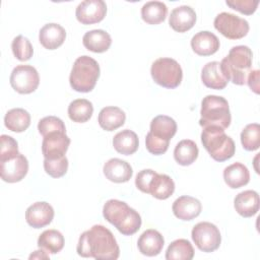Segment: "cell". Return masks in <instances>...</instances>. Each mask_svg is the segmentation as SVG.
<instances>
[{
  "mask_svg": "<svg viewBox=\"0 0 260 260\" xmlns=\"http://www.w3.org/2000/svg\"><path fill=\"white\" fill-rule=\"evenodd\" d=\"M172 209L175 216L179 219L192 220L200 214L202 205L198 199L192 196L184 195L174 201Z\"/></svg>",
  "mask_w": 260,
  "mask_h": 260,
  "instance_id": "obj_16",
  "label": "cell"
},
{
  "mask_svg": "<svg viewBox=\"0 0 260 260\" xmlns=\"http://www.w3.org/2000/svg\"><path fill=\"white\" fill-rule=\"evenodd\" d=\"M194 257V249L191 243L185 239H178L172 242L167 251V260H191Z\"/></svg>",
  "mask_w": 260,
  "mask_h": 260,
  "instance_id": "obj_34",
  "label": "cell"
},
{
  "mask_svg": "<svg viewBox=\"0 0 260 260\" xmlns=\"http://www.w3.org/2000/svg\"><path fill=\"white\" fill-rule=\"evenodd\" d=\"M70 138L65 132H53L44 136L42 152L46 159H56L65 156L69 147Z\"/></svg>",
  "mask_w": 260,
  "mask_h": 260,
  "instance_id": "obj_13",
  "label": "cell"
},
{
  "mask_svg": "<svg viewBox=\"0 0 260 260\" xmlns=\"http://www.w3.org/2000/svg\"><path fill=\"white\" fill-rule=\"evenodd\" d=\"M44 169L49 176L53 178H60L64 176L68 170V159L66 156L56 159L44 158Z\"/></svg>",
  "mask_w": 260,
  "mask_h": 260,
  "instance_id": "obj_38",
  "label": "cell"
},
{
  "mask_svg": "<svg viewBox=\"0 0 260 260\" xmlns=\"http://www.w3.org/2000/svg\"><path fill=\"white\" fill-rule=\"evenodd\" d=\"M64 237L57 230L44 231L38 239V247L51 254H57L64 247Z\"/></svg>",
  "mask_w": 260,
  "mask_h": 260,
  "instance_id": "obj_31",
  "label": "cell"
},
{
  "mask_svg": "<svg viewBox=\"0 0 260 260\" xmlns=\"http://www.w3.org/2000/svg\"><path fill=\"white\" fill-rule=\"evenodd\" d=\"M241 142L248 151H253L260 146V126L257 123L248 124L241 133Z\"/></svg>",
  "mask_w": 260,
  "mask_h": 260,
  "instance_id": "obj_35",
  "label": "cell"
},
{
  "mask_svg": "<svg viewBox=\"0 0 260 260\" xmlns=\"http://www.w3.org/2000/svg\"><path fill=\"white\" fill-rule=\"evenodd\" d=\"M5 127L13 132H23L30 125L29 113L21 108L9 110L4 117Z\"/></svg>",
  "mask_w": 260,
  "mask_h": 260,
  "instance_id": "obj_29",
  "label": "cell"
},
{
  "mask_svg": "<svg viewBox=\"0 0 260 260\" xmlns=\"http://www.w3.org/2000/svg\"><path fill=\"white\" fill-rule=\"evenodd\" d=\"M12 88L22 94L34 92L40 83V76L37 69L30 65H17L10 75Z\"/></svg>",
  "mask_w": 260,
  "mask_h": 260,
  "instance_id": "obj_10",
  "label": "cell"
},
{
  "mask_svg": "<svg viewBox=\"0 0 260 260\" xmlns=\"http://www.w3.org/2000/svg\"><path fill=\"white\" fill-rule=\"evenodd\" d=\"M200 115L199 125L202 128L217 126L225 129L230 126L232 120L228 101L222 96L214 94H208L203 98Z\"/></svg>",
  "mask_w": 260,
  "mask_h": 260,
  "instance_id": "obj_6",
  "label": "cell"
},
{
  "mask_svg": "<svg viewBox=\"0 0 260 260\" xmlns=\"http://www.w3.org/2000/svg\"><path fill=\"white\" fill-rule=\"evenodd\" d=\"M82 43L88 51L103 53L109 50L112 44V38L104 29H92L84 34Z\"/></svg>",
  "mask_w": 260,
  "mask_h": 260,
  "instance_id": "obj_24",
  "label": "cell"
},
{
  "mask_svg": "<svg viewBox=\"0 0 260 260\" xmlns=\"http://www.w3.org/2000/svg\"><path fill=\"white\" fill-rule=\"evenodd\" d=\"M53 218L54 209L45 201L32 203L25 211L26 222L34 229H41L48 225Z\"/></svg>",
  "mask_w": 260,
  "mask_h": 260,
  "instance_id": "obj_14",
  "label": "cell"
},
{
  "mask_svg": "<svg viewBox=\"0 0 260 260\" xmlns=\"http://www.w3.org/2000/svg\"><path fill=\"white\" fill-rule=\"evenodd\" d=\"M139 140L136 133L132 130L125 129L118 132L113 138V146L121 154L130 155L138 149Z\"/></svg>",
  "mask_w": 260,
  "mask_h": 260,
  "instance_id": "obj_27",
  "label": "cell"
},
{
  "mask_svg": "<svg viewBox=\"0 0 260 260\" xmlns=\"http://www.w3.org/2000/svg\"><path fill=\"white\" fill-rule=\"evenodd\" d=\"M198 147L193 140H181L174 149V158L181 166H190L198 157Z\"/></svg>",
  "mask_w": 260,
  "mask_h": 260,
  "instance_id": "obj_30",
  "label": "cell"
},
{
  "mask_svg": "<svg viewBox=\"0 0 260 260\" xmlns=\"http://www.w3.org/2000/svg\"><path fill=\"white\" fill-rule=\"evenodd\" d=\"M76 251L81 257L104 260H115L120 255L114 235L102 224H94L80 235Z\"/></svg>",
  "mask_w": 260,
  "mask_h": 260,
  "instance_id": "obj_1",
  "label": "cell"
},
{
  "mask_svg": "<svg viewBox=\"0 0 260 260\" xmlns=\"http://www.w3.org/2000/svg\"><path fill=\"white\" fill-rule=\"evenodd\" d=\"M195 22L196 13L192 7L187 5H181L174 8L169 18L170 26L178 32H185L191 29Z\"/></svg>",
  "mask_w": 260,
  "mask_h": 260,
  "instance_id": "obj_15",
  "label": "cell"
},
{
  "mask_svg": "<svg viewBox=\"0 0 260 260\" xmlns=\"http://www.w3.org/2000/svg\"><path fill=\"white\" fill-rule=\"evenodd\" d=\"M169 144L170 142L167 141H162L160 139L155 138L150 132H148L146 134L145 137V145H146V149L154 155H159V154H164L168 148H169Z\"/></svg>",
  "mask_w": 260,
  "mask_h": 260,
  "instance_id": "obj_41",
  "label": "cell"
},
{
  "mask_svg": "<svg viewBox=\"0 0 260 260\" xmlns=\"http://www.w3.org/2000/svg\"><path fill=\"white\" fill-rule=\"evenodd\" d=\"M100 77V65L89 56H80L73 63L69 82L71 87L78 92L91 91Z\"/></svg>",
  "mask_w": 260,
  "mask_h": 260,
  "instance_id": "obj_5",
  "label": "cell"
},
{
  "mask_svg": "<svg viewBox=\"0 0 260 260\" xmlns=\"http://www.w3.org/2000/svg\"><path fill=\"white\" fill-rule=\"evenodd\" d=\"M225 3L231 8L243 14L251 15L256 11L259 1L258 0H226Z\"/></svg>",
  "mask_w": 260,
  "mask_h": 260,
  "instance_id": "obj_40",
  "label": "cell"
},
{
  "mask_svg": "<svg viewBox=\"0 0 260 260\" xmlns=\"http://www.w3.org/2000/svg\"><path fill=\"white\" fill-rule=\"evenodd\" d=\"M164 244H165V240L161 234L156 230H152V229L144 231L140 235L137 242L139 252L149 257L158 255L162 250Z\"/></svg>",
  "mask_w": 260,
  "mask_h": 260,
  "instance_id": "obj_18",
  "label": "cell"
},
{
  "mask_svg": "<svg viewBox=\"0 0 260 260\" xmlns=\"http://www.w3.org/2000/svg\"><path fill=\"white\" fill-rule=\"evenodd\" d=\"M0 160L10 158L19 153L17 141L13 137L3 134L0 137Z\"/></svg>",
  "mask_w": 260,
  "mask_h": 260,
  "instance_id": "obj_39",
  "label": "cell"
},
{
  "mask_svg": "<svg viewBox=\"0 0 260 260\" xmlns=\"http://www.w3.org/2000/svg\"><path fill=\"white\" fill-rule=\"evenodd\" d=\"M253 53L248 46L240 45L233 47L229 55L222 59L220 66L229 81L234 84L243 85L252 70Z\"/></svg>",
  "mask_w": 260,
  "mask_h": 260,
  "instance_id": "obj_3",
  "label": "cell"
},
{
  "mask_svg": "<svg viewBox=\"0 0 260 260\" xmlns=\"http://www.w3.org/2000/svg\"><path fill=\"white\" fill-rule=\"evenodd\" d=\"M175 191L173 179L166 174H155L149 184V194L159 200L168 199Z\"/></svg>",
  "mask_w": 260,
  "mask_h": 260,
  "instance_id": "obj_28",
  "label": "cell"
},
{
  "mask_svg": "<svg viewBox=\"0 0 260 260\" xmlns=\"http://www.w3.org/2000/svg\"><path fill=\"white\" fill-rule=\"evenodd\" d=\"M201 142L209 155L216 161H224L233 157L236 151L234 140L228 136L224 129L217 126L204 127Z\"/></svg>",
  "mask_w": 260,
  "mask_h": 260,
  "instance_id": "obj_4",
  "label": "cell"
},
{
  "mask_svg": "<svg viewBox=\"0 0 260 260\" xmlns=\"http://www.w3.org/2000/svg\"><path fill=\"white\" fill-rule=\"evenodd\" d=\"M38 130L40 134L43 135V137L53 132L66 133V127L64 122L60 118L55 116H47L41 119L38 124Z\"/></svg>",
  "mask_w": 260,
  "mask_h": 260,
  "instance_id": "obj_37",
  "label": "cell"
},
{
  "mask_svg": "<svg viewBox=\"0 0 260 260\" xmlns=\"http://www.w3.org/2000/svg\"><path fill=\"white\" fill-rule=\"evenodd\" d=\"M213 24L216 30L230 40L242 39L249 31L248 21L230 12H221L217 14Z\"/></svg>",
  "mask_w": 260,
  "mask_h": 260,
  "instance_id": "obj_9",
  "label": "cell"
},
{
  "mask_svg": "<svg viewBox=\"0 0 260 260\" xmlns=\"http://www.w3.org/2000/svg\"><path fill=\"white\" fill-rule=\"evenodd\" d=\"M234 206L243 217H251L259 210V195L254 190L243 191L235 197Z\"/></svg>",
  "mask_w": 260,
  "mask_h": 260,
  "instance_id": "obj_22",
  "label": "cell"
},
{
  "mask_svg": "<svg viewBox=\"0 0 260 260\" xmlns=\"http://www.w3.org/2000/svg\"><path fill=\"white\" fill-rule=\"evenodd\" d=\"M46 253L47 252L43 249L35 251L32 254L29 255V259H49V255Z\"/></svg>",
  "mask_w": 260,
  "mask_h": 260,
  "instance_id": "obj_44",
  "label": "cell"
},
{
  "mask_svg": "<svg viewBox=\"0 0 260 260\" xmlns=\"http://www.w3.org/2000/svg\"><path fill=\"white\" fill-rule=\"evenodd\" d=\"M155 174L156 172L150 169L140 171L136 175V179H135L136 187L143 193H149V184L152 178L155 176Z\"/></svg>",
  "mask_w": 260,
  "mask_h": 260,
  "instance_id": "obj_42",
  "label": "cell"
},
{
  "mask_svg": "<svg viewBox=\"0 0 260 260\" xmlns=\"http://www.w3.org/2000/svg\"><path fill=\"white\" fill-rule=\"evenodd\" d=\"M107 13V5L103 0H85L76 7L75 15L82 24H92L102 21Z\"/></svg>",
  "mask_w": 260,
  "mask_h": 260,
  "instance_id": "obj_12",
  "label": "cell"
},
{
  "mask_svg": "<svg viewBox=\"0 0 260 260\" xmlns=\"http://www.w3.org/2000/svg\"><path fill=\"white\" fill-rule=\"evenodd\" d=\"M103 215L124 236L135 234L141 226L139 213L124 201L108 200L103 207Z\"/></svg>",
  "mask_w": 260,
  "mask_h": 260,
  "instance_id": "obj_2",
  "label": "cell"
},
{
  "mask_svg": "<svg viewBox=\"0 0 260 260\" xmlns=\"http://www.w3.org/2000/svg\"><path fill=\"white\" fill-rule=\"evenodd\" d=\"M259 74H260V71L258 69L251 70L247 78V83L249 87L257 94L259 93Z\"/></svg>",
  "mask_w": 260,
  "mask_h": 260,
  "instance_id": "obj_43",
  "label": "cell"
},
{
  "mask_svg": "<svg viewBox=\"0 0 260 260\" xmlns=\"http://www.w3.org/2000/svg\"><path fill=\"white\" fill-rule=\"evenodd\" d=\"M126 120L125 113L118 107H105L101 110L98 122L106 131H114L124 125Z\"/></svg>",
  "mask_w": 260,
  "mask_h": 260,
  "instance_id": "obj_25",
  "label": "cell"
},
{
  "mask_svg": "<svg viewBox=\"0 0 260 260\" xmlns=\"http://www.w3.org/2000/svg\"><path fill=\"white\" fill-rule=\"evenodd\" d=\"M13 55L19 61H27L32 57L34 49L29 40L21 35L15 37L11 43Z\"/></svg>",
  "mask_w": 260,
  "mask_h": 260,
  "instance_id": "obj_36",
  "label": "cell"
},
{
  "mask_svg": "<svg viewBox=\"0 0 260 260\" xmlns=\"http://www.w3.org/2000/svg\"><path fill=\"white\" fill-rule=\"evenodd\" d=\"M28 171L27 158L21 154L0 160V173L3 181L8 183H16L21 181Z\"/></svg>",
  "mask_w": 260,
  "mask_h": 260,
  "instance_id": "obj_11",
  "label": "cell"
},
{
  "mask_svg": "<svg viewBox=\"0 0 260 260\" xmlns=\"http://www.w3.org/2000/svg\"><path fill=\"white\" fill-rule=\"evenodd\" d=\"M66 31L58 23H47L39 32V41L42 46L48 50L59 48L65 41Z\"/></svg>",
  "mask_w": 260,
  "mask_h": 260,
  "instance_id": "obj_21",
  "label": "cell"
},
{
  "mask_svg": "<svg viewBox=\"0 0 260 260\" xmlns=\"http://www.w3.org/2000/svg\"><path fill=\"white\" fill-rule=\"evenodd\" d=\"M103 171L106 178L114 183L128 182L133 175L131 166L127 161L116 157L109 159L104 165Z\"/></svg>",
  "mask_w": 260,
  "mask_h": 260,
  "instance_id": "obj_17",
  "label": "cell"
},
{
  "mask_svg": "<svg viewBox=\"0 0 260 260\" xmlns=\"http://www.w3.org/2000/svg\"><path fill=\"white\" fill-rule=\"evenodd\" d=\"M201 80L206 87L211 89H223L229 82L220 63L217 61L208 62L204 65L201 71Z\"/></svg>",
  "mask_w": 260,
  "mask_h": 260,
  "instance_id": "obj_19",
  "label": "cell"
},
{
  "mask_svg": "<svg viewBox=\"0 0 260 260\" xmlns=\"http://www.w3.org/2000/svg\"><path fill=\"white\" fill-rule=\"evenodd\" d=\"M219 45L217 37L208 30L199 31L191 39V47L199 56H210L216 53Z\"/></svg>",
  "mask_w": 260,
  "mask_h": 260,
  "instance_id": "obj_20",
  "label": "cell"
},
{
  "mask_svg": "<svg viewBox=\"0 0 260 260\" xmlns=\"http://www.w3.org/2000/svg\"><path fill=\"white\" fill-rule=\"evenodd\" d=\"M191 237L197 248L206 253L217 250L221 242L219 230L215 224L208 221H201L195 224L192 229Z\"/></svg>",
  "mask_w": 260,
  "mask_h": 260,
  "instance_id": "obj_8",
  "label": "cell"
},
{
  "mask_svg": "<svg viewBox=\"0 0 260 260\" xmlns=\"http://www.w3.org/2000/svg\"><path fill=\"white\" fill-rule=\"evenodd\" d=\"M223 179L229 187L238 189L249 183L250 173L245 165L235 162L223 170Z\"/></svg>",
  "mask_w": 260,
  "mask_h": 260,
  "instance_id": "obj_26",
  "label": "cell"
},
{
  "mask_svg": "<svg viewBox=\"0 0 260 260\" xmlns=\"http://www.w3.org/2000/svg\"><path fill=\"white\" fill-rule=\"evenodd\" d=\"M168 14V7L160 1H148L141 8V17L148 24L162 22Z\"/></svg>",
  "mask_w": 260,
  "mask_h": 260,
  "instance_id": "obj_32",
  "label": "cell"
},
{
  "mask_svg": "<svg viewBox=\"0 0 260 260\" xmlns=\"http://www.w3.org/2000/svg\"><path fill=\"white\" fill-rule=\"evenodd\" d=\"M150 74L155 83L166 88H176L183 78L180 64L172 58H158L150 68Z\"/></svg>",
  "mask_w": 260,
  "mask_h": 260,
  "instance_id": "obj_7",
  "label": "cell"
},
{
  "mask_svg": "<svg viewBox=\"0 0 260 260\" xmlns=\"http://www.w3.org/2000/svg\"><path fill=\"white\" fill-rule=\"evenodd\" d=\"M155 138L170 142L177 132L176 121L166 115H158L150 122V131Z\"/></svg>",
  "mask_w": 260,
  "mask_h": 260,
  "instance_id": "obj_23",
  "label": "cell"
},
{
  "mask_svg": "<svg viewBox=\"0 0 260 260\" xmlns=\"http://www.w3.org/2000/svg\"><path fill=\"white\" fill-rule=\"evenodd\" d=\"M92 113V104L85 99L74 100L68 106V116L70 120L76 123H84L88 121L91 118Z\"/></svg>",
  "mask_w": 260,
  "mask_h": 260,
  "instance_id": "obj_33",
  "label": "cell"
}]
</instances>
